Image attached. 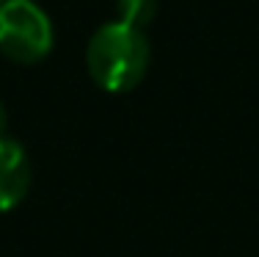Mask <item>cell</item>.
<instances>
[{"mask_svg":"<svg viewBox=\"0 0 259 257\" xmlns=\"http://www.w3.org/2000/svg\"><path fill=\"white\" fill-rule=\"evenodd\" d=\"M0 3H3V0H0Z\"/></svg>","mask_w":259,"mask_h":257,"instance_id":"6","label":"cell"},{"mask_svg":"<svg viewBox=\"0 0 259 257\" xmlns=\"http://www.w3.org/2000/svg\"><path fill=\"white\" fill-rule=\"evenodd\" d=\"M119 22L144 30L157 14V0H116Z\"/></svg>","mask_w":259,"mask_h":257,"instance_id":"4","label":"cell"},{"mask_svg":"<svg viewBox=\"0 0 259 257\" xmlns=\"http://www.w3.org/2000/svg\"><path fill=\"white\" fill-rule=\"evenodd\" d=\"M30 191V161L25 146L14 138H0V213H9Z\"/></svg>","mask_w":259,"mask_h":257,"instance_id":"3","label":"cell"},{"mask_svg":"<svg viewBox=\"0 0 259 257\" xmlns=\"http://www.w3.org/2000/svg\"><path fill=\"white\" fill-rule=\"evenodd\" d=\"M149 42L144 30L124 22H105L85 45V69L102 91L121 94L135 89L149 69Z\"/></svg>","mask_w":259,"mask_h":257,"instance_id":"1","label":"cell"},{"mask_svg":"<svg viewBox=\"0 0 259 257\" xmlns=\"http://www.w3.org/2000/svg\"><path fill=\"white\" fill-rule=\"evenodd\" d=\"M6 127H9V114H6V105L0 102V138L6 136Z\"/></svg>","mask_w":259,"mask_h":257,"instance_id":"5","label":"cell"},{"mask_svg":"<svg viewBox=\"0 0 259 257\" xmlns=\"http://www.w3.org/2000/svg\"><path fill=\"white\" fill-rule=\"evenodd\" d=\"M53 50V22L36 0L0 3V53L17 64H36Z\"/></svg>","mask_w":259,"mask_h":257,"instance_id":"2","label":"cell"}]
</instances>
